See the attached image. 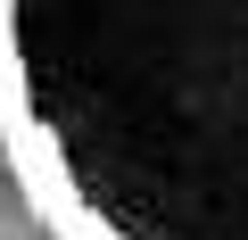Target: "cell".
<instances>
[{
	"instance_id": "cell-1",
	"label": "cell",
	"mask_w": 248,
	"mask_h": 240,
	"mask_svg": "<svg viewBox=\"0 0 248 240\" xmlns=\"http://www.w3.org/2000/svg\"><path fill=\"white\" fill-rule=\"evenodd\" d=\"M0 141L58 240H248V0H0Z\"/></svg>"
}]
</instances>
